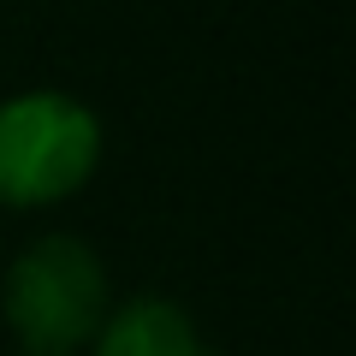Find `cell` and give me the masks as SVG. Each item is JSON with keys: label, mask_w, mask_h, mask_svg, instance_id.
<instances>
[{"label": "cell", "mask_w": 356, "mask_h": 356, "mask_svg": "<svg viewBox=\"0 0 356 356\" xmlns=\"http://www.w3.org/2000/svg\"><path fill=\"white\" fill-rule=\"evenodd\" d=\"M95 356H220L202 344L191 315L166 297H131L125 309H107L102 332H95Z\"/></svg>", "instance_id": "cell-3"}, {"label": "cell", "mask_w": 356, "mask_h": 356, "mask_svg": "<svg viewBox=\"0 0 356 356\" xmlns=\"http://www.w3.org/2000/svg\"><path fill=\"white\" fill-rule=\"evenodd\" d=\"M102 161V125L72 95H13L0 107V202L48 208L72 196Z\"/></svg>", "instance_id": "cell-2"}, {"label": "cell", "mask_w": 356, "mask_h": 356, "mask_svg": "<svg viewBox=\"0 0 356 356\" xmlns=\"http://www.w3.org/2000/svg\"><path fill=\"white\" fill-rule=\"evenodd\" d=\"M6 327L24 356H72L95 344L107 321V273L83 238H36L6 273Z\"/></svg>", "instance_id": "cell-1"}]
</instances>
